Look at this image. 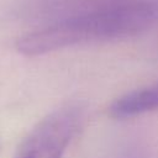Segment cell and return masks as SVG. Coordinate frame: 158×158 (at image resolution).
<instances>
[{
	"instance_id": "obj_1",
	"label": "cell",
	"mask_w": 158,
	"mask_h": 158,
	"mask_svg": "<svg viewBox=\"0 0 158 158\" xmlns=\"http://www.w3.org/2000/svg\"><path fill=\"white\" fill-rule=\"evenodd\" d=\"M158 21V5L138 1L78 15L20 37L16 49L28 57L65 47L136 36Z\"/></svg>"
},
{
	"instance_id": "obj_2",
	"label": "cell",
	"mask_w": 158,
	"mask_h": 158,
	"mask_svg": "<svg viewBox=\"0 0 158 158\" xmlns=\"http://www.w3.org/2000/svg\"><path fill=\"white\" fill-rule=\"evenodd\" d=\"M85 120L80 102H68L44 116L21 141L12 158H63Z\"/></svg>"
},
{
	"instance_id": "obj_3",
	"label": "cell",
	"mask_w": 158,
	"mask_h": 158,
	"mask_svg": "<svg viewBox=\"0 0 158 158\" xmlns=\"http://www.w3.org/2000/svg\"><path fill=\"white\" fill-rule=\"evenodd\" d=\"M156 109H158V81L117 98L110 105L109 114L115 118H127Z\"/></svg>"
}]
</instances>
